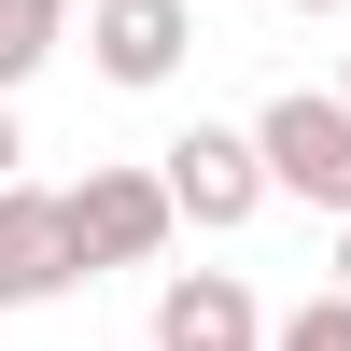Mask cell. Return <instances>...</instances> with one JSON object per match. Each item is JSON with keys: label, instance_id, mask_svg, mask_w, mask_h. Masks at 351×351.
Instances as JSON below:
<instances>
[{"label": "cell", "instance_id": "obj_1", "mask_svg": "<svg viewBox=\"0 0 351 351\" xmlns=\"http://www.w3.org/2000/svg\"><path fill=\"white\" fill-rule=\"evenodd\" d=\"M253 141H267L281 197H309L324 225H351V84H281L253 112Z\"/></svg>", "mask_w": 351, "mask_h": 351}, {"label": "cell", "instance_id": "obj_5", "mask_svg": "<svg viewBox=\"0 0 351 351\" xmlns=\"http://www.w3.org/2000/svg\"><path fill=\"white\" fill-rule=\"evenodd\" d=\"M84 56H99V84L155 99V84L197 56V14H183V0H84Z\"/></svg>", "mask_w": 351, "mask_h": 351}, {"label": "cell", "instance_id": "obj_6", "mask_svg": "<svg viewBox=\"0 0 351 351\" xmlns=\"http://www.w3.org/2000/svg\"><path fill=\"white\" fill-rule=\"evenodd\" d=\"M155 351H267L253 281H239V267H169V281H155Z\"/></svg>", "mask_w": 351, "mask_h": 351}, {"label": "cell", "instance_id": "obj_9", "mask_svg": "<svg viewBox=\"0 0 351 351\" xmlns=\"http://www.w3.org/2000/svg\"><path fill=\"white\" fill-rule=\"evenodd\" d=\"M0 183H28V127H14V99H0Z\"/></svg>", "mask_w": 351, "mask_h": 351}, {"label": "cell", "instance_id": "obj_11", "mask_svg": "<svg viewBox=\"0 0 351 351\" xmlns=\"http://www.w3.org/2000/svg\"><path fill=\"white\" fill-rule=\"evenodd\" d=\"M337 281H351V225H337Z\"/></svg>", "mask_w": 351, "mask_h": 351}, {"label": "cell", "instance_id": "obj_3", "mask_svg": "<svg viewBox=\"0 0 351 351\" xmlns=\"http://www.w3.org/2000/svg\"><path fill=\"white\" fill-rule=\"evenodd\" d=\"M56 197H71L84 281H99V267H155V253H169V225H183L169 169H84V183H56Z\"/></svg>", "mask_w": 351, "mask_h": 351}, {"label": "cell", "instance_id": "obj_2", "mask_svg": "<svg viewBox=\"0 0 351 351\" xmlns=\"http://www.w3.org/2000/svg\"><path fill=\"white\" fill-rule=\"evenodd\" d=\"M155 169H169V197H183V225H197V239H239V225H253V211L281 197L267 141H253V127H211V112H197V127L169 141Z\"/></svg>", "mask_w": 351, "mask_h": 351}, {"label": "cell", "instance_id": "obj_4", "mask_svg": "<svg viewBox=\"0 0 351 351\" xmlns=\"http://www.w3.org/2000/svg\"><path fill=\"white\" fill-rule=\"evenodd\" d=\"M84 281V239H71V197L43 183H0V309H43Z\"/></svg>", "mask_w": 351, "mask_h": 351}, {"label": "cell", "instance_id": "obj_7", "mask_svg": "<svg viewBox=\"0 0 351 351\" xmlns=\"http://www.w3.org/2000/svg\"><path fill=\"white\" fill-rule=\"evenodd\" d=\"M56 43H71V0H0V99H14Z\"/></svg>", "mask_w": 351, "mask_h": 351}, {"label": "cell", "instance_id": "obj_8", "mask_svg": "<svg viewBox=\"0 0 351 351\" xmlns=\"http://www.w3.org/2000/svg\"><path fill=\"white\" fill-rule=\"evenodd\" d=\"M267 351H351V281H337V295H309V309H281Z\"/></svg>", "mask_w": 351, "mask_h": 351}, {"label": "cell", "instance_id": "obj_10", "mask_svg": "<svg viewBox=\"0 0 351 351\" xmlns=\"http://www.w3.org/2000/svg\"><path fill=\"white\" fill-rule=\"evenodd\" d=\"M281 14H351V0H281Z\"/></svg>", "mask_w": 351, "mask_h": 351}, {"label": "cell", "instance_id": "obj_12", "mask_svg": "<svg viewBox=\"0 0 351 351\" xmlns=\"http://www.w3.org/2000/svg\"><path fill=\"white\" fill-rule=\"evenodd\" d=\"M337 84H351V56H337Z\"/></svg>", "mask_w": 351, "mask_h": 351}]
</instances>
